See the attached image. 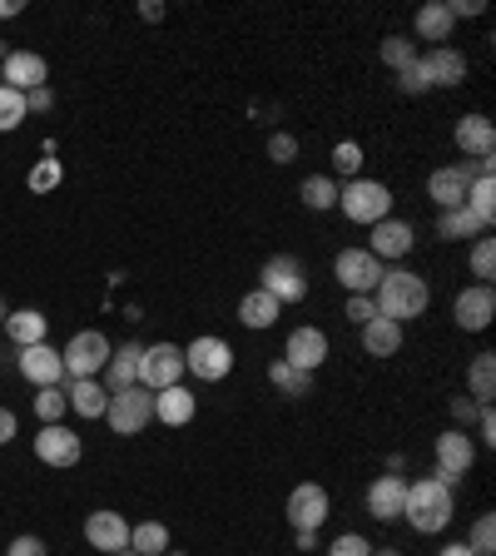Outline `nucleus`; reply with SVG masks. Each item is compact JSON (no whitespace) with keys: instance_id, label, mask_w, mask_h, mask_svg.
Returning a JSON list of instances; mask_svg holds the SVG:
<instances>
[{"instance_id":"nucleus-31","label":"nucleus","mask_w":496,"mask_h":556,"mask_svg":"<svg viewBox=\"0 0 496 556\" xmlns=\"http://www.w3.org/2000/svg\"><path fill=\"white\" fill-rule=\"evenodd\" d=\"M486 224L476 219L472 208H447V214H437V239H452V243H462V239H482Z\"/></svg>"},{"instance_id":"nucleus-37","label":"nucleus","mask_w":496,"mask_h":556,"mask_svg":"<svg viewBox=\"0 0 496 556\" xmlns=\"http://www.w3.org/2000/svg\"><path fill=\"white\" fill-rule=\"evenodd\" d=\"M30 115L25 110V94L11 90V85H0V135H11V129H21V119Z\"/></svg>"},{"instance_id":"nucleus-30","label":"nucleus","mask_w":496,"mask_h":556,"mask_svg":"<svg viewBox=\"0 0 496 556\" xmlns=\"http://www.w3.org/2000/svg\"><path fill=\"white\" fill-rule=\"evenodd\" d=\"M467 397L482 407H492L496 397V353H476L472 368H467Z\"/></svg>"},{"instance_id":"nucleus-27","label":"nucleus","mask_w":496,"mask_h":556,"mask_svg":"<svg viewBox=\"0 0 496 556\" xmlns=\"http://www.w3.org/2000/svg\"><path fill=\"white\" fill-rule=\"evenodd\" d=\"M452 25L457 21H452L447 5H442V0H428V5L412 15V40H432V50H437V46H447Z\"/></svg>"},{"instance_id":"nucleus-29","label":"nucleus","mask_w":496,"mask_h":556,"mask_svg":"<svg viewBox=\"0 0 496 556\" xmlns=\"http://www.w3.org/2000/svg\"><path fill=\"white\" fill-rule=\"evenodd\" d=\"M69 407H75V413L80 417H104V407H110V393H104V382L100 378H69Z\"/></svg>"},{"instance_id":"nucleus-19","label":"nucleus","mask_w":496,"mask_h":556,"mask_svg":"<svg viewBox=\"0 0 496 556\" xmlns=\"http://www.w3.org/2000/svg\"><path fill=\"white\" fill-rule=\"evenodd\" d=\"M0 65H5V70H0V75H5V85H11V90H21V94L50 85V65H46V55H35V50H11Z\"/></svg>"},{"instance_id":"nucleus-49","label":"nucleus","mask_w":496,"mask_h":556,"mask_svg":"<svg viewBox=\"0 0 496 556\" xmlns=\"http://www.w3.org/2000/svg\"><path fill=\"white\" fill-rule=\"evenodd\" d=\"M476 432H482V447H496V413H492V407H482V413H476Z\"/></svg>"},{"instance_id":"nucleus-20","label":"nucleus","mask_w":496,"mask_h":556,"mask_svg":"<svg viewBox=\"0 0 496 556\" xmlns=\"http://www.w3.org/2000/svg\"><path fill=\"white\" fill-rule=\"evenodd\" d=\"M403 497H407V482L397 472H382V477H372V486H368V517L372 521H403Z\"/></svg>"},{"instance_id":"nucleus-11","label":"nucleus","mask_w":496,"mask_h":556,"mask_svg":"<svg viewBox=\"0 0 496 556\" xmlns=\"http://www.w3.org/2000/svg\"><path fill=\"white\" fill-rule=\"evenodd\" d=\"M496 318V289L492 283H472L452 299V324L462 328V333H486Z\"/></svg>"},{"instance_id":"nucleus-60","label":"nucleus","mask_w":496,"mask_h":556,"mask_svg":"<svg viewBox=\"0 0 496 556\" xmlns=\"http://www.w3.org/2000/svg\"><path fill=\"white\" fill-rule=\"evenodd\" d=\"M115 556H139V552H129V546H125V552H115Z\"/></svg>"},{"instance_id":"nucleus-25","label":"nucleus","mask_w":496,"mask_h":556,"mask_svg":"<svg viewBox=\"0 0 496 556\" xmlns=\"http://www.w3.org/2000/svg\"><path fill=\"white\" fill-rule=\"evenodd\" d=\"M50 333V318L40 308H15L5 313V338H11L15 348H35V343H46Z\"/></svg>"},{"instance_id":"nucleus-12","label":"nucleus","mask_w":496,"mask_h":556,"mask_svg":"<svg viewBox=\"0 0 496 556\" xmlns=\"http://www.w3.org/2000/svg\"><path fill=\"white\" fill-rule=\"evenodd\" d=\"M35 457L46 467H75L85 457V442H80V432H69L65 422H46V428L35 432Z\"/></svg>"},{"instance_id":"nucleus-8","label":"nucleus","mask_w":496,"mask_h":556,"mask_svg":"<svg viewBox=\"0 0 496 556\" xmlns=\"http://www.w3.org/2000/svg\"><path fill=\"white\" fill-rule=\"evenodd\" d=\"M110 353H115V348H110V338H104L100 328H80V333L65 343L60 358H65L69 378H100L104 363H110Z\"/></svg>"},{"instance_id":"nucleus-32","label":"nucleus","mask_w":496,"mask_h":556,"mask_svg":"<svg viewBox=\"0 0 496 556\" xmlns=\"http://www.w3.org/2000/svg\"><path fill=\"white\" fill-rule=\"evenodd\" d=\"M268 382H274L283 397H308L313 393V372H298L293 363H283V358L268 363Z\"/></svg>"},{"instance_id":"nucleus-21","label":"nucleus","mask_w":496,"mask_h":556,"mask_svg":"<svg viewBox=\"0 0 496 556\" xmlns=\"http://www.w3.org/2000/svg\"><path fill=\"white\" fill-rule=\"evenodd\" d=\"M452 139H457V150L467 160H492L496 154V125L486 115H462L457 129H452Z\"/></svg>"},{"instance_id":"nucleus-53","label":"nucleus","mask_w":496,"mask_h":556,"mask_svg":"<svg viewBox=\"0 0 496 556\" xmlns=\"http://www.w3.org/2000/svg\"><path fill=\"white\" fill-rule=\"evenodd\" d=\"M139 21H164V5L160 0H144V5H139Z\"/></svg>"},{"instance_id":"nucleus-41","label":"nucleus","mask_w":496,"mask_h":556,"mask_svg":"<svg viewBox=\"0 0 496 556\" xmlns=\"http://www.w3.org/2000/svg\"><path fill=\"white\" fill-rule=\"evenodd\" d=\"M60 179H65V164L50 160V154H46V160H40V164L30 169V179H25V185H30V194H50V189L60 185Z\"/></svg>"},{"instance_id":"nucleus-17","label":"nucleus","mask_w":496,"mask_h":556,"mask_svg":"<svg viewBox=\"0 0 496 556\" xmlns=\"http://www.w3.org/2000/svg\"><path fill=\"white\" fill-rule=\"evenodd\" d=\"M85 542H90L100 556L125 552V546H129V521L119 517V511H110V507L90 511V517H85Z\"/></svg>"},{"instance_id":"nucleus-28","label":"nucleus","mask_w":496,"mask_h":556,"mask_svg":"<svg viewBox=\"0 0 496 556\" xmlns=\"http://www.w3.org/2000/svg\"><path fill=\"white\" fill-rule=\"evenodd\" d=\"M428 70H432V85H437V90H457V85L467 80V55L452 46H437V50H428Z\"/></svg>"},{"instance_id":"nucleus-34","label":"nucleus","mask_w":496,"mask_h":556,"mask_svg":"<svg viewBox=\"0 0 496 556\" xmlns=\"http://www.w3.org/2000/svg\"><path fill=\"white\" fill-rule=\"evenodd\" d=\"M298 194H303V204H308L313 214L338 208V179H333V174H308V179L298 185Z\"/></svg>"},{"instance_id":"nucleus-4","label":"nucleus","mask_w":496,"mask_h":556,"mask_svg":"<svg viewBox=\"0 0 496 556\" xmlns=\"http://www.w3.org/2000/svg\"><path fill=\"white\" fill-rule=\"evenodd\" d=\"M492 169H496L492 160L442 164V169H432V174H428V199L437 204V214H447V208H462L467 185H472V179H482V174H492Z\"/></svg>"},{"instance_id":"nucleus-43","label":"nucleus","mask_w":496,"mask_h":556,"mask_svg":"<svg viewBox=\"0 0 496 556\" xmlns=\"http://www.w3.org/2000/svg\"><path fill=\"white\" fill-rule=\"evenodd\" d=\"M467 546H472L476 556H492L496 552V517H492V511H482V517L472 521V536H467Z\"/></svg>"},{"instance_id":"nucleus-23","label":"nucleus","mask_w":496,"mask_h":556,"mask_svg":"<svg viewBox=\"0 0 496 556\" xmlns=\"http://www.w3.org/2000/svg\"><path fill=\"white\" fill-rule=\"evenodd\" d=\"M139 382V343H119L104 363V393H125Z\"/></svg>"},{"instance_id":"nucleus-10","label":"nucleus","mask_w":496,"mask_h":556,"mask_svg":"<svg viewBox=\"0 0 496 556\" xmlns=\"http://www.w3.org/2000/svg\"><path fill=\"white\" fill-rule=\"evenodd\" d=\"M258 278H264L258 289L274 293L278 303H303V299H308V274H303V264L293 254H274Z\"/></svg>"},{"instance_id":"nucleus-15","label":"nucleus","mask_w":496,"mask_h":556,"mask_svg":"<svg viewBox=\"0 0 496 556\" xmlns=\"http://www.w3.org/2000/svg\"><path fill=\"white\" fill-rule=\"evenodd\" d=\"M417 249V229L407 219H382L372 224V243L368 254L378 258V264H397V258H407Z\"/></svg>"},{"instance_id":"nucleus-61","label":"nucleus","mask_w":496,"mask_h":556,"mask_svg":"<svg viewBox=\"0 0 496 556\" xmlns=\"http://www.w3.org/2000/svg\"><path fill=\"white\" fill-rule=\"evenodd\" d=\"M164 556H189V552H164Z\"/></svg>"},{"instance_id":"nucleus-38","label":"nucleus","mask_w":496,"mask_h":556,"mask_svg":"<svg viewBox=\"0 0 496 556\" xmlns=\"http://www.w3.org/2000/svg\"><path fill=\"white\" fill-rule=\"evenodd\" d=\"M333 174L338 179H363V150L353 144V139H343V144H333Z\"/></svg>"},{"instance_id":"nucleus-36","label":"nucleus","mask_w":496,"mask_h":556,"mask_svg":"<svg viewBox=\"0 0 496 556\" xmlns=\"http://www.w3.org/2000/svg\"><path fill=\"white\" fill-rule=\"evenodd\" d=\"M378 55H382V65H387V70H407L417 55H422V50H417V40H412V35H387V40H382V50H378Z\"/></svg>"},{"instance_id":"nucleus-45","label":"nucleus","mask_w":496,"mask_h":556,"mask_svg":"<svg viewBox=\"0 0 496 556\" xmlns=\"http://www.w3.org/2000/svg\"><path fill=\"white\" fill-rule=\"evenodd\" d=\"M343 318L347 324H372L378 318V303H372V293H347V308H343Z\"/></svg>"},{"instance_id":"nucleus-44","label":"nucleus","mask_w":496,"mask_h":556,"mask_svg":"<svg viewBox=\"0 0 496 556\" xmlns=\"http://www.w3.org/2000/svg\"><path fill=\"white\" fill-rule=\"evenodd\" d=\"M268 160H274V164H293V160H298V139H293L289 129H274V135H268Z\"/></svg>"},{"instance_id":"nucleus-47","label":"nucleus","mask_w":496,"mask_h":556,"mask_svg":"<svg viewBox=\"0 0 496 556\" xmlns=\"http://www.w3.org/2000/svg\"><path fill=\"white\" fill-rule=\"evenodd\" d=\"M476 413H482V403H472V397H452V422H457V428L462 432H472V422H476Z\"/></svg>"},{"instance_id":"nucleus-18","label":"nucleus","mask_w":496,"mask_h":556,"mask_svg":"<svg viewBox=\"0 0 496 556\" xmlns=\"http://www.w3.org/2000/svg\"><path fill=\"white\" fill-rule=\"evenodd\" d=\"M21 378L35 382V388H60V382H65V358H60V348H50V343L21 348Z\"/></svg>"},{"instance_id":"nucleus-33","label":"nucleus","mask_w":496,"mask_h":556,"mask_svg":"<svg viewBox=\"0 0 496 556\" xmlns=\"http://www.w3.org/2000/svg\"><path fill=\"white\" fill-rule=\"evenodd\" d=\"M129 552L164 556L169 552V527H164V521H139V527H129Z\"/></svg>"},{"instance_id":"nucleus-14","label":"nucleus","mask_w":496,"mask_h":556,"mask_svg":"<svg viewBox=\"0 0 496 556\" xmlns=\"http://www.w3.org/2000/svg\"><path fill=\"white\" fill-rule=\"evenodd\" d=\"M333 278L347 293H372L382 278V264L368 254V249H343V254L333 258Z\"/></svg>"},{"instance_id":"nucleus-2","label":"nucleus","mask_w":496,"mask_h":556,"mask_svg":"<svg viewBox=\"0 0 496 556\" xmlns=\"http://www.w3.org/2000/svg\"><path fill=\"white\" fill-rule=\"evenodd\" d=\"M452 511H457V497H452V486H442L437 477H417V482H407L403 521L412 527V532H422V536L447 532Z\"/></svg>"},{"instance_id":"nucleus-16","label":"nucleus","mask_w":496,"mask_h":556,"mask_svg":"<svg viewBox=\"0 0 496 556\" xmlns=\"http://www.w3.org/2000/svg\"><path fill=\"white\" fill-rule=\"evenodd\" d=\"M283 363H293L298 372H318L328 363V333L323 328H313V324L293 328L289 343H283Z\"/></svg>"},{"instance_id":"nucleus-55","label":"nucleus","mask_w":496,"mask_h":556,"mask_svg":"<svg viewBox=\"0 0 496 556\" xmlns=\"http://www.w3.org/2000/svg\"><path fill=\"white\" fill-rule=\"evenodd\" d=\"M293 542H298V552H313V546H318V532H293Z\"/></svg>"},{"instance_id":"nucleus-51","label":"nucleus","mask_w":496,"mask_h":556,"mask_svg":"<svg viewBox=\"0 0 496 556\" xmlns=\"http://www.w3.org/2000/svg\"><path fill=\"white\" fill-rule=\"evenodd\" d=\"M15 432H21L15 413H11V407H0V447H5V442H15Z\"/></svg>"},{"instance_id":"nucleus-58","label":"nucleus","mask_w":496,"mask_h":556,"mask_svg":"<svg viewBox=\"0 0 496 556\" xmlns=\"http://www.w3.org/2000/svg\"><path fill=\"white\" fill-rule=\"evenodd\" d=\"M5 313H11V308H5V299H0V328H5Z\"/></svg>"},{"instance_id":"nucleus-50","label":"nucleus","mask_w":496,"mask_h":556,"mask_svg":"<svg viewBox=\"0 0 496 556\" xmlns=\"http://www.w3.org/2000/svg\"><path fill=\"white\" fill-rule=\"evenodd\" d=\"M50 104H55V94H50V85H40V90H30V94H25V110H35V115H40V110H50Z\"/></svg>"},{"instance_id":"nucleus-39","label":"nucleus","mask_w":496,"mask_h":556,"mask_svg":"<svg viewBox=\"0 0 496 556\" xmlns=\"http://www.w3.org/2000/svg\"><path fill=\"white\" fill-rule=\"evenodd\" d=\"M65 413H69L65 388H40V393H35V417H40V422H60Z\"/></svg>"},{"instance_id":"nucleus-56","label":"nucleus","mask_w":496,"mask_h":556,"mask_svg":"<svg viewBox=\"0 0 496 556\" xmlns=\"http://www.w3.org/2000/svg\"><path fill=\"white\" fill-rule=\"evenodd\" d=\"M442 556H476V552L467 542H447V546H442Z\"/></svg>"},{"instance_id":"nucleus-1","label":"nucleus","mask_w":496,"mask_h":556,"mask_svg":"<svg viewBox=\"0 0 496 556\" xmlns=\"http://www.w3.org/2000/svg\"><path fill=\"white\" fill-rule=\"evenodd\" d=\"M372 303H378V318H393V324H407V318H422L432 303V283L412 268H382L378 289H372Z\"/></svg>"},{"instance_id":"nucleus-42","label":"nucleus","mask_w":496,"mask_h":556,"mask_svg":"<svg viewBox=\"0 0 496 556\" xmlns=\"http://www.w3.org/2000/svg\"><path fill=\"white\" fill-rule=\"evenodd\" d=\"M397 85L403 94H428L432 90V70H428V55H417L407 70H397Z\"/></svg>"},{"instance_id":"nucleus-24","label":"nucleus","mask_w":496,"mask_h":556,"mask_svg":"<svg viewBox=\"0 0 496 556\" xmlns=\"http://www.w3.org/2000/svg\"><path fill=\"white\" fill-rule=\"evenodd\" d=\"M278 318H283V303H278L274 293L254 289V293H243V299H239V324H243V328L264 333V328H274Z\"/></svg>"},{"instance_id":"nucleus-46","label":"nucleus","mask_w":496,"mask_h":556,"mask_svg":"<svg viewBox=\"0 0 496 556\" xmlns=\"http://www.w3.org/2000/svg\"><path fill=\"white\" fill-rule=\"evenodd\" d=\"M328 556H372V542L363 532H343V536H333Z\"/></svg>"},{"instance_id":"nucleus-40","label":"nucleus","mask_w":496,"mask_h":556,"mask_svg":"<svg viewBox=\"0 0 496 556\" xmlns=\"http://www.w3.org/2000/svg\"><path fill=\"white\" fill-rule=\"evenodd\" d=\"M467 258H472V278H476V283H492V278H496V243L486 239V233L472 243V254H467Z\"/></svg>"},{"instance_id":"nucleus-57","label":"nucleus","mask_w":496,"mask_h":556,"mask_svg":"<svg viewBox=\"0 0 496 556\" xmlns=\"http://www.w3.org/2000/svg\"><path fill=\"white\" fill-rule=\"evenodd\" d=\"M372 556H403L397 546H372Z\"/></svg>"},{"instance_id":"nucleus-48","label":"nucleus","mask_w":496,"mask_h":556,"mask_svg":"<svg viewBox=\"0 0 496 556\" xmlns=\"http://www.w3.org/2000/svg\"><path fill=\"white\" fill-rule=\"evenodd\" d=\"M5 556H50V552H46L40 536H15V542L5 546Z\"/></svg>"},{"instance_id":"nucleus-59","label":"nucleus","mask_w":496,"mask_h":556,"mask_svg":"<svg viewBox=\"0 0 496 556\" xmlns=\"http://www.w3.org/2000/svg\"><path fill=\"white\" fill-rule=\"evenodd\" d=\"M5 55H11V46H5V40H0V60H5Z\"/></svg>"},{"instance_id":"nucleus-52","label":"nucleus","mask_w":496,"mask_h":556,"mask_svg":"<svg viewBox=\"0 0 496 556\" xmlns=\"http://www.w3.org/2000/svg\"><path fill=\"white\" fill-rule=\"evenodd\" d=\"M447 11H452V21H462V15H482L486 5H482V0H452Z\"/></svg>"},{"instance_id":"nucleus-7","label":"nucleus","mask_w":496,"mask_h":556,"mask_svg":"<svg viewBox=\"0 0 496 556\" xmlns=\"http://www.w3.org/2000/svg\"><path fill=\"white\" fill-rule=\"evenodd\" d=\"M432 457H437V482L442 486H457L467 472H472V463H476V442H472V432H462V428H447L437 438V447H432Z\"/></svg>"},{"instance_id":"nucleus-26","label":"nucleus","mask_w":496,"mask_h":556,"mask_svg":"<svg viewBox=\"0 0 496 556\" xmlns=\"http://www.w3.org/2000/svg\"><path fill=\"white\" fill-rule=\"evenodd\" d=\"M363 353H368V358H397V353H403V324H393V318L363 324Z\"/></svg>"},{"instance_id":"nucleus-22","label":"nucleus","mask_w":496,"mask_h":556,"mask_svg":"<svg viewBox=\"0 0 496 556\" xmlns=\"http://www.w3.org/2000/svg\"><path fill=\"white\" fill-rule=\"evenodd\" d=\"M194 413H199V397L189 393L185 382L154 393V422H164V428H185V422H194Z\"/></svg>"},{"instance_id":"nucleus-3","label":"nucleus","mask_w":496,"mask_h":556,"mask_svg":"<svg viewBox=\"0 0 496 556\" xmlns=\"http://www.w3.org/2000/svg\"><path fill=\"white\" fill-rule=\"evenodd\" d=\"M338 208H343L347 224L372 229V224L393 219V189L382 179H347V185H338Z\"/></svg>"},{"instance_id":"nucleus-35","label":"nucleus","mask_w":496,"mask_h":556,"mask_svg":"<svg viewBox=\"0 0 496 556\" xmlns=\"http://www.w3.org/2000/svg\"><path fill=\"white\" fill-rule=\"evenodd\" d=\"M462 208H472L476 219L492 229V224H496V185H492V174H482V179H472V185H467Z\"/></svg>"},{"instance_id":"nucleus-54","label":"nucleus","mask_w":496,"mask_h":556,"mask_svg":"<svg viewBox=\"0 0 496 556\" xmlns=\"http://www.w3.org/2000/svg\"><path fill=\"white\" fill-rule=\"evenodd\" d=\"M21 11H25L21 0H0V21H15V15H21Z\"/></svg>"},{"instance_id":"nucleus-13","label":"nucleus","mask_w":496,"mask_h":556,"mask_svg":"<svg viewBox=\"0 0 496 556\" xmlns=\"http://www.w3.org/2000/svg\"><path fill=\"white\" fill-rule=\"evenodd\" d=\"M328 511H333V502H328V492L318 482H298L289 492V521L293 532H318L328 521Z\"/></svg>"},{"instance_id":"nucleus-9","label":"nucleus","mask_w":496,"mask_h":556,"mask_svg":"<svg viewBox=\"0 0 496 556\" xmlns=\"http://www.w3.org/2000/svg\"><path fill=\"white\" fill-rule=\"evenodd\" d=\"M185 372H194L199 382H224L233 372V348L224 338L204 333L185 348Z\"/></svg>"},{"instance_id":"nucleus-6","label":"nucleus","mask_w":496,"mask_h":556,"mask_svg":"<svg viewBox=\"0 0 496 556\" xmlns=\"http://www.w3.org/2000/svg\"><path fill=\"white\" fill-rule=\"evenodd\" d=\"M174 382H185V348L179 343H150L139 348V388L164 393Z\"/></svg>"},{"instance_id":"nucleus-5","label":"nucleus","mask_w":496,"mask_h":556,"mask_svg":"<svg viewBox=\"0 0 496 556\" xmlns=\"http://www.w3.org/2000/svg\"><path fill=\"white\" fill-rule=\"evenodd\" d=\"M104 417H110V432H115V438H139V432L154 422V393L139 388V382L125 388V393H110Z\"/></svg>"}]
</instances>
